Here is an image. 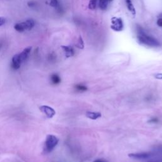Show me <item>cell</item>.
<instances>
[{"instance_id": "obj_27", "label": "cell", "mask_w": 162, "mask_h": 162, "mask_svg": "<svg viewBox=\"0 0 162 162\" xmlns=\"http://www.w3.org/2000/svg\"><path fill=\"white\" fill-rule=\"evenodd\" d=\"M0 45H1V44H0Z\"/></svg>"}, {"instance_id": "obj_5", "label": "cell", "mask_w": 162, "mask_h": 162, "mask_svg": "<svg viewBox=\"0 0 162 162\" xmlns=\"http://www.w3.org/2000/svg\"><path fill=\"white\" fill-rule=\"evenodd\" d=\"M153 154L151 153H130L129 154L130 158L137 159V160H146L151 158Z\"/></svg>"}, {"instance_id": "obj_26", "label": "cell", "mask_w": 162, "mask_h": 162, "mask_svg": "<svg viewBox=\"0 0 162 162\" xmlns=\"http://www.w3.org/2000/svg\"><path fill=\"white\" fill-rule=\"evenodd\" d=\"M108 1H112V0H108Z\"/></svg>"}, {"instance_id": "obj_11", "label": "cell", "mask_w": 162, "mask_h": 162, "mask_svg": "<svg viewBox=\"0 0 162 162\" xmlns=\"http://www.w3.org/2000/svg\"><path fill=\"white\" fill-rule=\"evenodd\" d=\"M49 4H50L51 7L55 8L59 13H61L62 12V8L59 1H58V0H50Z\"/></svg>"}, {"instance_id": "obj_7", "label": "cell", "mask_w": 162, "mask_h": 162, "mask_svg": "<svg viewBox=\"0 0 162 162\" xmlns=\"http://www.w3.org/2000/svg\"><path fill=\"white\" fill-rule=\"evenodd\" d=\"M31 49H32V47L29 46L25 48L23 51H22L20 53H19V56L20 58V60L22 62L24 61L27 58L29 53L31 51Z\"/></svg>"}, {"instance_id": "obj_21", "label": "cell", "mask_w": 162, "mask_h": 162, "mask_svg": "<svg viewBox=\"0 0 162 162\" xmlns=\"http://www.w3.org/2000/svg\"><path fill=\"white\" fill-rule=\"evenodd\" d=\"M159 122V120L157 119V118H153V119H150L149 121H148V122L150 123H157Z\"/></svg>"}, {"instance_id": "obj_6", "label": "cell", "mask_w": 162, "mask_h": 162, "mask_svg": "<svg viewBox=\"0 0 162 162\" xmlns=\"http://www.w3.org/2000/svg\"><path fill=\"white\" fill-rule=\"evenodd\" d=\"M21 60L19 56V54H17L12 58V67L14 70L19 69L21 65Z\"/></svg>"}, {"instance_id": "obj_14", "label": "cell", "mask_w": 162, "mask_h": 162, "mask_svg": "<svg viewBox=\"0 0 162 162\" xmlns=\"http://www.w3.org/2000/svg\"><path fill=\"white\" fill-rule=\"evenodd\" d=\"M51 82L53 84H60L61 82V79L60 77V76L56 74H53L51 75Z\"/></svg>"}, {"instance_id": "obj_17", "label": "cell", "mask_w": 162, "mask_h": 162, "mask_svg": "<svg viewBox=\"0 0 162 162\" xmlns=\"http://www.w3.org/2000/svg\"><path fill=\"white\" fill-rule=\"evenodd\" d=\"M75 89L79 91H85L88 90V88L82 84H77L75 85Z\"/></svg>"}, {"instance_id": "obj_19", "label": "cell", "mask_w": 162, "mask_h": 162, "mask_svg": "<svg viewBox=\"0 0 162 162\" xmlns=\"http://www.w3.org/2000/svg\"><path fill=\"white\" fill-rule=\"evenodd\" d=\"M6 22V19L4 17H0V27L3 25Z\"/></svg>"}, {"instance_id": "obj_18", "label": "cell", "mask_w": 162, "mask_h": 162, "mask_svg": "<svg viewBox=\"0 0 162 162\" xmlns=\"http://www.w3.org/2000/svg\"><path fill=\"white\" fill-rule=\"evenodd\" d=\"M96 3H97V0H90L89 3V8L91 9V10H94L96 7Z\"/></svg>"}, {"instance_id": "obj_2", "label": "cell", "mask_w": 162, "mask_h": 162, "mask_svg": "<svg viewBox=\"0 0 162 162\" xmlns=\"http://www.w3.org/2000/svg\"><path fill=\"white\" fill-rule=\"evenodd\" d=\"M58 142H59V139L55 136H53L51 134L48 135L44 142V151L46 153L51 152L54 150V148L57 146Z\"/></svg>"}, {"instance_id": "obj_13", "label": "cell", "mask_w": 162, "mask_h": 162, "mask_svg": "<svg viewBox=\"0 0 162 162\" xmlns=\"http://www.w3.org/2000/svg\"><path fill=\"white\" fill-rule=\"evenodd\" d=\"M24 22L26 25L27 30H30L31 29H33V28L35 25V22L33 19H27Z\"/></svg>"}, {"instance_id": "obj_15", "label": "cell", "mask_w": 162, "mask_h": 162, "mask_svg": "<svg viewBox=\"0 0 162 162\" xmlns=\"http://www.w3.org/2000/svg\"><path fill=\"white\" fill-rule=\"evenodd\" d=\"M108 0H99V6L100 8L103 10H105L106 9L108 6Z\"/></svg>"}, {"instance_id": "obj_22", "label": "cell", "mask_w": 162, "mask_h": 162, "mask_svg": "<svg viewBox=\"0 0 162 162\" xmlns=\"http://www.w3.org/2000/svg\"><path fill=\"white\" fill-rule=\"evenodd\" d=\"M156 24L159 27H162V19H158V20L156 22Z\"/></svg>"}, {"instance_id": "obj_25", "label": "cell", "mask_w": 162, "mask_h": 162, "mask_svg": "<svg viewBox=\"0 0 162 162\" xmlns=\"http://www.w3.org/2000/svg\"><path fill=\"white\" fill-rule=\"evenodd\" d=\"M148 162H162V159H157V160H151L150 161Z\"/></svg>"}, {"instance_id": "obj_24", "label": "cell", "mask_w": 162, "mask_h": 162, "mask_svg": "<svg viewBox=\"0 0 162 162\" xmlns=\"http://www.w3.org/2000/svg\"><path fill=\"white\" fill-rule=\"evenodd\" d=\"M155 77L158 79H162V74H156Z\"/></svg>"}, {"instance_id": "obj_3", "label": "cell", "mask_w": 162, "mask_h": 162, "mask_svg": "<svg viewBox=\"0 0 162 162\" xmlns=\"http://www.w3.org/2000/svg\"><path fill=\"white\" fill-rule=\"evenodd\" d=\"M111 29L116 32L122 31L124 29V24L123 21L120 18L114 17L111 19Z\"/></svg>"}, {"instance_id": "obj_12", "label": "cell", "mask_w": 162, "mask_h": 162, "mask_svg": "<svg viewBox=\"0 0 162 162\" xmlns=\"http://www.w3.org/2000/svg\"><path fill=\"white\" fill-rule=\"evenodd\" d=\"M125 3H126V5H127L128 10L133 15H136V9H135L131 0H125Z\"/></svg>"}, {"instance_id": "obj_9", "label": "cell", "mask_w": 162, "mask_h": 162, "mask_svg": "<svg viewBox=\"0 0 162 162\" xmlns=\"http://www.w3.org/2000/svg\"><path fill=\"white\" fill-rule=\"evenodd\" d=\"M88 118L91 120H96L101 116L100 112H93V111H87L85 114Z\"/></svg>"}, {"instance_id": "obj_1", "label": "cell", "mask_w": 162, "mask_h": 162, "mask_svg": "<svg viewBox=\"0 0 162 162\" xmlns=\"http://www.w3.org/2000/svg\"><path fill=\"white\" fill-rule=\"evenodd\" d=\"M137 38L141 44L147 45L148 46L158 47L160 46V43L158 40L147 35L140 27H137Z\"/></svg>"}, {"instance_id": "obj_4", "label": "cell", "mask_w": 162, "mask_h": 162, "mask_svg": "<svg viewBox=\"0 0 162 162\" xmlns=\"http://www.w3.org/2000/svg\"><path fill=\"white\" fill-rule=\"evenodd\" d=\"M39 109H40L42 113H43L45 115H46L48 119L53 118L56 114L55 110L50 106L44 105V106H41L39 108Z\"/></svg>"}, {"instance_id": "obj_20", "label": "cell", "mask_w": 162, "mask_h": 162, "mask_svg": "<svg viewBox=\"0 0 162 162\" xmlns=\"http://www.w3.org/2000/svg\"><path fill=\"white\" fill-rule=\"evenodd\" d=\"M35 2L34 1H29L28 3H27V5L29 7H34L35 6Z\"/></svg>"}, {"instance_id": "obj_10", "label": "cell", "mask_w": 162, "mask_h": 162, "mask_svg": "<svg viewBox=\"0 0 162 162\" xmlns=\"http://www.w3.org/2000/svg\"><path fill=\"white\" fill-rule=\"evenodd\" d=\"M14 29L16 31L19 33H22L24 32L25 30H27L26 28V25L25 22H21V23H17L16 24H15L14 25Z\"/></svg>"}, {"instance_id": "obj_8", "label": "cell", "mask_w": 162, "mask_h": 162, "mask_svg": "<svg viewBox=\"0 0 162 162\" xmlns=\"http://www.w3.org/2000/svg\"><path fill=\"white\" fill-rule=\"evenodd\" d=\"M61 48L64 51L67 58H70L74 55V49L70 46H61Z\"/></svg>"}, {"instance_id": "obj_16", "label": "cell", "mask_w": 162, "mask_h": 162, "mask_svg": "<svg viewBox=\"0 0 162 162\" xmlns=\"http://www.w3.org/2000/svg\"><path fill=\"white\" fill-rule=\"evenodd\" d=\"M76 46L79 48V49H83L84 47V41L81 36H79V39L77 41V43L76 44Z\"/></svg>"}, {"instance_id": "obj_23", "label": "cell", "mask_w": 162, "mask_h": 162, "mask_svg": "<svg viewBox=\"0 0 162 162\" xmlns=\"http://www.w3.org/2000/svg\"><path fill=\"white\" fill-rule=\"evenodd\" d=\"M94 162H108V161L104 159H97L96 160H94Z\"/></svg>"}]
</instances>
